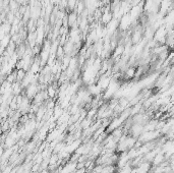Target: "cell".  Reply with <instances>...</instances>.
I'll list each match as a JSON object with an SVG mask.
<instances>
[{"mask_svg": "<svg viewBox=\"0 0 174 173\" xmlns=\"http://www.w3.org/2000/svg\"><path fill=\"white\" fill-rule=\"evenodd\" d=\"M140 38H142V32L140 30H135L133 32V35L132 37V43L137 44L140 41Z\"/></svg>", "mask_w": 174, "mask_h": 173, "instance_id": "1", "label": "cell"}, {"mask_svg": "<svg viewBox=\"0 0 174 173\" xmlns=\"http://www.w3.org/2000/svg\"><path fill=\"white\" fill-rule=\"evenodd\" d=\"M26 74H27L26 70H23V69H16V82H20L21 80L25 79Z\"/></svg>", "mask_w": 174, "mask_h": 173, "instance_id": "2", "label": "cell"}, {"mask_svg": "<svg viewBox=\"0 0 174 173\" xmlns=\"http://www.w3.org/2000/svg\"><path fill=\"white\" fill-rule=\"evenodd\" d=\"M135 67H128L124 72V75L127 79H133V77H135Z\"/></svg>", "mask_w": 174, "mask_h": 173, "instance_id": "3", "label": "cell"}, {"mask_svg": "<svg viewBox=\"0 0 174 173\" xmlns=\"http://www.w3.org/2000/svg\"><path fill=\"white\" fill-rule=\"evenodd\" d=\"M46 92H47L48 97H50V98H53L56 95V89H55V87H53V86H50L48 89H47Z\"/></svg>", "mask_w": 174, "mask_h": 173, "instance_id": "4", "label": "cell"}, {"mask_svg": "<svg viewBox=\"0 0 174 173\" xmlns=\"http://www.w3.org/2000/svg\"><path fill=\"white\" fill-rule=\"evenodd\" d=\"M41 173H49V172H48V170H46V169H45L44 171H42Z\"/></svg>", "mask_w": 174, "mask_h": 173, "instance_id": "5", "label": "cell"}, {"mask_svg": "<svg viewBox=\"0 0 174 173\" xmlns=\"http://www.w3.org/2000/svg\"><path fill=\"white\" fill-rule=\"evenodd\" d=\"M2 136V130H1V127H0V137Z\"/></svg>", "mask_w": 174, "mask_h": 173, "instance_id": "6", "label": "cell"}]
</instances>
